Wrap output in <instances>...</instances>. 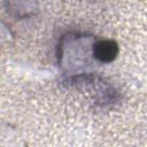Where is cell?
<instances>
[{
    "label": "cell",
    "instance_id": "1",
    "mask_svg": "<svg viewBox=\"0 0 147 147\" xmlns=\"http://www.w3.org/2000/svg\"><path fill=\"white\" fill-rule=\"evenodd\" d=\"M117 45L111 40H102L93 46V54L100 62H110L117 55Z\"/></svg>",
    "mask_w": 147,
    "mask_h": 147
}]
</instances>
